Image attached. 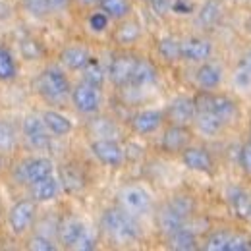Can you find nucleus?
<instances>
[{
    "label": "nucleus",
    "instance_id": "nucleus-13",
    "mask_svg": "<svg viewBox=\"0 0 251 251\" xmlns=\"http://www.w3.org/2000/svg\"><path fill=\"white\" fill-rule=\"evenodd\" d=\"M87 234H89V228L79 219L64 220L60 230H58L60 244L64 248H70V250H79V246H81V242L85 240Z\"/></svg>",
    "mask_w": 251,
    "mask_h": 251
},
{
    "label": "nucleus",
    "instance_id": "nucleus-23",
    "mask_svg": "<svg viewBox=\"0 0 251 251\" xmlns=\"http://www.w3.org/2000/svg\"><path fill=\"white\" fill-rule=\"evenodd\" d=\"M43 120H45V124L49 127V131H50V135H54V137H64V135H68L70 131H72V120L68 118V116H64L62 112H58V110H45L43 114Z\"/></svg>",
    "mask_w": 251,
    "mask_h": 251
},
{
    "label": "nucleus",
    "instance_id": "nucleus-48",
    "mask_svg": "<svg viewBox=\"0 0 251 251\" xmlns=\"http://www.w3.org/2000/svg\"><path fill=\"white\" fill-rule=\"evenodd\" d=\"M246 27H248V31L251 33V18L248 20V22H246Z\"/></svg>",
    "mask_w": 251,
    "mask_h": 251
},
{
    "label": "nucleus",
    "instance_id": "nucleus-26",
    "mask_svg": "<svg viewBox=\"0 0 251 251\" xmlns=\"http://www.w3.org/2000/svg\"><path fill=\"white\" fill-rule=\"evenodd\" d=\"M168 244L172 250H178V251H191V250H197V238L195 234L189 230L188 226L176 230L174 234L168 236Z\"/></svg>",
    "mask_w": 251,
    "mask_h": 251
},
{
    "label": "nucleus",
    "instance_id": "nucleus-31",
    "mask_svg": "<svg viewBox=\"0 0 251 251\" xmlns=\"http://www.w3.org/2000/svg\"><path fill=\"white\" fill-rule=\"evenodd\" d=\"M18 75V64L16 58L12 56V52L4 47H0V81L8 83V81H14Z\"/></svg>",
    "mask_w": 251,
    "mask_h": 251
},
{
    "label": "nucleus",
    "instance_id": "nucleus-30",
    "mask_svg": "<svg viewBox=\"0 0 251 251\" xmlns=\"http://www.w3.org/2000/svg\"><path fill=\"white\" fill-rule=\"evenodd\" d=\"M60 184H64L66 191L70 193H75L85 186V180L81 176V172L74 166H62L60 168Z\"/></svg>",
    "mask_w": 251,
    "mask_h": 251
},
{
    "label": "nucleus",
    "instance_id": "nucleus-37",
    "mask_svg": "<svg viewBox=\"0 0 251 251\" xmlns=\"http://www.w3.org/2000/svg\"><path fill=\"white\" fill-rule=\"evenodd\" d=\"M29 250H37V251H54L56 250V244L49 238V236H43V234H35L29 244H27Z\"/></svg>",
    "mask_w": 251,
    "mask_h": 251
},
{
    "label": "nucleus",
    "instance_id": "nucleus-46",
    "mask_svg": "<svg viewBox=\"0 0 251 251\" xmlns=\"http://www.w3.org/2000/svg\"><path fill=\"white\" fill-rule=\"evenodd\" d=\"M8 16H10V6L4 0H0V18H8Z\"/></svg>",
    "mask_w": 251,
    "mask_h": 251
},
{
    "label": "nucleus",
    "instance_id": "nucleus-12",
    "mask_svg": "<svg viewBox=\"0 0 251 251\" xmlns=\"http://www.w3.org/2000/svg\"><path fill=\"white\" fill-rule=\"evenodd\" d=\"M54 174V162L47 157H35L29 158L22 164V178L24 182H27L29 186L49 178Z\"/></svg>",
    "mask_w": 251,
    "mask_h": 251
},
{
    "label": "nucleus",
    "instance_id": "nucleus-34",
    "mask_svg": "<svg viewBox=\"0 0 251 251\" xmlns=\"http://www.w3.org/2000/svg\"><path fill=\"white\" fill-rule=\"evenodd\" d=\"M228 240H230V232H226V230H217V232H213V234L207 238L205 250L207 251H226Z\"/></svg>",
    "mask_w": 251,
    "mask_h": 251
},
{
    "label": "nucleus",
    "instance_id": "nucleus-32",
    "mask_svg": "<svg viewBox=\"0 0 251 251\" xmlns=\"http://www.w3.org/2000/svg\"><path fill=\"white\" fill-rule=\"evenodd\" d=\"M81 74H83V81L91 83V85L99 87V89L102 87V83H104V79H106V72H104V68L97 62L95 58H91L89 62L85 64V68L81 70Z\"/></svg>",
    "mask_w": 251,
    "mask_h": 251
},
{
    "label": "nucleus",
    "instance_id": "nucleus-18",
    "mask_svg": "<svg viewBox=\"0 0 251 251\" xmlns=\"http://www.w3.org/2000/svg\"><path fill=\"white\" fill-rule=\"evenodd\" d=\"M158 74L155 64L151 60H145V58H137L135 66H133V72H131V79H129V85L131 87H147V85H153L157 81Z\"/></svg>",
    "mask_w": 251,
    "mask_h": 251
},
{
    "label": "nucleus",
    "instance_id": "nucleus-9",
    "mask_svg": "<svg viewBox=\"0 0 251 251\" xmlns=\"http://www.w3.org/2000/svg\"><path fill=\"white\" fill-rule=\"evenodd\" d=\"M189 139H191V133H189L188 126L170 124L160 137V147L164 153H170V155L182 153L188 147Z\"/></svg>",
    "mask_w": 251,
    "mask_h": 251
},
{
    "label": "nucleus",
    "instance_id": "nucleus-38",
    "mask_svg": "<svg viewBox=\"0 0 251 251\" xmlns=\"http://www.w3.org/2000/svg\"><path fill=\"white\" fill-rule=\"evenodd\" d=\"M168 205H170L172 209H176L180 215H184L186 219H188L189 215H191V211H193V203L189 201V197H186V195H178V197L170 199Z\"/></svg>",
    "mask_w": 251,
    "mask_h": 251
},
{
    "label": "nucleus",
    "instance_id": "nucleus-24",
    "mask_svg": "<svg viewBox=\"0 0 251 251\" xmlns=\"http://www.w3.org/2000/svg\"><path fill=\"white\" fill-rule=\"evenodd\" d=\"M193 122H195L197 129H199L203 135H209V137L217 135L220 129L224 127V124L220 122L219 118H217L211 110H197V112H195Z\"/></svg>",
    "mask_w": 251,
    "mask_h": 251
},
{
    "label": "nucleus",
    "instance_id": "nucleus-20",
    "mask_svg": "<svg viewBox=\"0 0 251 251\" xmlns=\"http://www.w3.org/2000/svg\"><path fill=\"white\" fill-rule=\"evenodd\" d=\"M89 60H91L89 50H87L85 47H79V45L66 47L62 52H60V62H62L68 70H74V72H81Z\"/></svg>",
    "mask_w": 251,
    "mask_h": 251
},
{
    "label": "nucleus",
    "instance_id": "nucleus-45",
    "mask_svg": "<svg viewBox=\"0 0 251 251\" xmlns=\"http://www.w3.org/2000/svg\"><path fill=\"white\" fill-rule=\"evenodd\" d=\"M240 68L248 70V72L251 74V49L244 52V56H242V60H240Z\"/></svg>",
    "mask_w": 251,
    "mask_h": 251
},
{
    "label": "nucleus",
    "instance_id": "nucleus-33",
    "mask_svg": "<svg viewBox=\"0 0 251 251\" xmlns=\"http://www.w3.org/2000/svg\"><path fill=\"white\" fill-rule=\"evenodd\" d=\"M20 52L25 60H39L43 56V47L35 39H22L20 41Z\"/></svg>",
    "mask_w": 251,
    "mask_h": 251
},
{
    "label": "nucleus",
    "instance_id": "nucleus-50",
    "mask_svg": "<svg viewBox=\"0 0 251 251\" xmlns=\"http://www.w3.org/2000/svg\"><path fill=\"white\" fill-rule=\"evenodd\" d=\"M147 2H149V0H147Z\"/></svg>",
    "mask_w": 251,
    "mask_h": 251
},
{
    "label": "nucleus",
    "instance_id": "nucleus-47",
    "mask_svg": "<svg viewBox=\"0 0 251 251\" xmlns=\"http://www.w3.org/2000/svg\"><path fill=\"white\" fill-rule=\"evenodd\" d=\"M81 6H95V4H99V0H77Z\"/></svg>",
    "mask_w": 251,
    "mask_h": 251
},
{
    "label": "nucleus",
    "instance_id": "nucleus-3",
    "mask_svg": "<svg viewBox=\"0 0 251 251\" xmlns=\"http://www.w3.org/2000/svg\"><path fill=\"white\" fill-rule=\"evenodd\" d=\"M195 106H197V110H211L224 126L234 122V118L238 114L236 102L226 95L201 93L195 99Z\"/></svg>",
    "mask_w": 251,
    "mask_h": 251
},
{
    "label": "nucleus",
    "instance_id": "nucleus-49",
    "mask_svg": "<svg viewBox=\"0 0 251 251\" xmlns=\"http://www.w3.org/2000/svg\"><path fill=\"white\" fill-rule=\"evenodd\" d=\"M250 143H251V126H250Z\"/></svg>",
    "mask_w": 251,
    "mask_h": 251
},
{
    "label": "nucleus",
    "instance_id": "nucleus-6",
    "mask_svg": "<svg viewBox=\"0 0 251 251\" xmlns=\"http://www.w3.org/2000/svg\"><path fill=\"white\" fill-rule=\"evenodd\" d=\"M72 102L75 106L77 112L81 114H97L99 108H100V102H102V97H100V89L95 87L87 81H81L77 83L74 89H72Z\"/></svg>",
    "mask_w": 251,
    "mask_h": 251
},
{
    "label": "nucleus",
    "instance_id": "nucleus-42",
    "mask_svg": "<svg viewBox=\"0 0 251 251\" xmlns=\"http://www.w3.org/2000/svg\"><path fill=\"white\" fill-rule=\"evenodd\" d=\"M234 83L240 89H250L251 87V74L244 68H238V72L234 74Z\"/></svg>",
    "mask_w": 251,
    "mask_h": 251
},
{
    "label": "nucleus",
    "instance_id": "nucleus-41",
    "mask_svg": "<svg viewBox=\"0 0 251 251\" xmlns=\"http://www.w3.org/2000/svg\"><path fill=\"white\" fill-rule=\"evenodd\" d=\"M240 166L246 174L251 176V143H246L242 149H240Z\"/></svg>",
    "mask_w": 251,
    "mask_h": 251
},
{
    "label": "nucleus",
    "instance_id": "nucleus-44",
    "mask_svg": "<svg viewBox=\"0 0 251 251\" xmlns=\"http://www.w3.org/2000/svg\"><path fill=\"white\" fill-rule=\"evenodd\" d=\"M70 4V0H49V12H62L64 8Z\"/></svg>",
    "mask_w": 251,
    "mask_h": 251
},
{
    "label": "nucleus",
    "instance_id": "nucleus-22",
    "mask_svg": "<svg viewBox=\"0 0 251 251\" xmlns=\"http://www.w3.org/2000/svg\"><path fill=\"white\" fill-rule=\"evenodd\" d=\"M60 193V180L52 176L37 182L31 186V197L37 203H49V201H54Z\"/></svg>",
    "mask_w": 251,
    "mask_h": 251
},
{
    "label": "nucleus",
    "instance_id": "nucleus-8",
    "mask_svg": "<svg viewBox=\"0 0 251 251\" xmlns=\"http://www.w3.org/2000/svg\"><path fill=\"white\" fill-rule=\"evenodd\" d=\"M22 131H24L25 141L31 145L33 149H47L50 145V131L45 124L43 116H37V114L25 116Z\"/></svg>",
    "mask_w": 251,
    "mask_h": 251
},
{
    "label": "nucleus",
    "instance_id": "nucleus-28",
    "mask_svg": "<svg viewBox=\"0 0 251 251\" xmlns=\"http://www.w3.org/2000/svg\"><path fill=\"white\" fill-rule=\"evenodd\" d=\"M230 205L234 213L240 219H251V195L244 189H232L230 191Z\"/></svg>",
    "mask_w": 251,
    "mask_h": 251
},
{
    "label": "nucleus",
    "instance_id": "nucleus-27",
    "mask_svg": "<svg viewBox=\"0 0 251 251\" xmlns=\"http://www.w3.org/2000/svg\"><path fill=\"white\" fill-rule=\"evenodd\" d=\"M99 8L110 20H124L131 12V2L129 0H99Z\"/></svg>",
    "mask_w": 251,
    "mask_h": 251
},
{
    "label": "nucleus",
    "instance_id": "nucleus-11",
    "mask_svg": "<svg viewBox=\"0 0 251 251\" xmlns=\"http://www.w3.org/2000/svg\"><path fill=\"white\" fill-rule=\"evenodd\" d=\"M135 60H137V58L131 56V54H118V56H114V58L110 60V64H108V70H106L108 79H110L116 87H126V85H129Z\"/></svg>",
    "mask_w": 251,
    "mask_h": 251
},
{
    "label": "nucleus",
    "instance_id": "nucleus-16",
    "mask_svg": "<svg viewBox=\"0 0 251 251\" xmlns=\"http://www.w3.org/2000/svg\"><path fill=\"white\" fill-rule=\"evenodd\" d=\"M182 162L189 170H195V172H203V174L213 172V158L209 155V151H205L203 147H186L182 151Z\"/></svg>",
    "mask_w": 251,
    "mask_h": 251
},
{
    "label": "nucleus",
    "instance_id": "nucleus-10",
    "mask_svg": "<svg viewBox=\"0 0 251 251\" xmlns=\"http://www.w3.org/2000/svg\"><path fill=\"white\" fill-rule=\"evenodd\" d=\"M195 112H197L195 99H189V97H176V99L168 104L164 116L168 118L170 124L188 126L189 122H193Z\"/></svg>",
    "mask_w": 251,
    "mask_h": 251
},
{
    "label": "nucleus",
    "instance_id": "nucleus-19",
    "mask_svg": "<svg viewBox=\"0 0 251 251\" xmlns=\"http://www.w3.org/2000/svg\"><path fill=\"white\" fill-rule=\"evenodd\" d=\"M222 18V4L219 0H205L201 8L197 10V25L201 29H213L217 27Z\"/></svg>",
    "mask_w": 251,
    "mask_h": 251
},
{
    "label": "nucleus",
    "instance_id": "nucleus-36",
    "mask_svg": "<svg viewBox=\"0 0 251 251\" xmlns=\"http://www.w3.org/2000/svg\"><path fill=\"white\" fill-rule=\"evenodd\" d=\"M91 129L97 137H112L114 139V133H116V126L114 122H110L108 118H97L91 124Z\"/></svg>",
    "mask_w": 251,
    "mask_h": 251
},
{
    "label": "nucleus",
    "instance_id": "nucleus-40",
    "mask_svg": "<svg viewBox=\"0 0 251 251\" xmlns=\"http://www.w3.org/2000/svg\"><path fill=\"white\" fill-rule=\"evenodd\" d=\"M250 246V240L242 234H230V240H228V246L226 251H248Z\"/></svg>",
    "mask_w": 251,
    "mask_h": 251
},
{
    "label": "nucleus",
    "instance_id": "nucleus-7",
    "mask_svg": "<svg viewBox=\"0 0 251 251\" xmlns=\"http://www.w3.org/2000/svg\"><path fill=\"white\" fill-rule=\"evenodd\" d=\"M120 207L133 217H141L151 209V195L141 186H127L118 193Z\"/></svg>",
    "mask_w": 251,
    "mask_h": 251
},
{
    "label": "nucleus",
    "instance_id": "nucleus-39",
    "mask_svg": "<svg viewBox=\"0 0 251 251\" xmlns=\"http://www.w3.org/2000/svg\"><path fill=\"white\" fill-rule=\"evenodd\" d=\"M108 16L100 10V12H95V14H91L89 16V27L93 29L95 33H102L106 27H108Z\"/></svg>",
    "mask_w": 251,
    "mask_h": 251
},
{
    "label": "nucleus",
    "instance_id": "nucleus-5",
    "mask_svg": "<svg viewBox=\"0 0 251 251\" xmlns=\"http://www.w3.org/2000/svg\"><path fill=\"white\" fill-rule=\"evenodd\" d=\"M91 153L93 157L110 168H120L126 160V151L124 147L112 139V137H97L91 141Z\"/></svg>",
    "mask_w": 251,
    "mask_h": 251
},
{
    "label": "nucleus",
    "instance_id": "nucleus-35",
    "mask_svg": "<svg viewBox=\"0 0 251 251\" xmlns=\"http://www.w3.org/2000/svg\"><path fill=\"white\" fill-rule=\"evenodd\" d=\"M24 10L33 18H45L49 12V0H22Z\"/></svg>",
    "mask_w": 251,
    "mask_h": 251
},
{
    "label": "nucleus",
    "instance_id": "nucleus-17",
    "mask_svg": "<svg viewBox=\"0 0 251 251\" xmlns=\"http://www.w3.org/2000/svg\"><path fill=\"white\" fill-rule=\"evenodd\" d=\"M195 81L205 91L217 89L222 81V68L217 62H209V60L201 62V66L195 70Z\"/></svg>",
    "mask_w": 251,
    "mask_h": 251
},
{
    "label": "nucleus",
    "instance_id": "nucleus-21",
    "mask_svg": "<svg viewBox=\"0 0 251 251\" xmlns=\"http://www.w3.org/2000/svg\"><path fill=\"white\" fill-rule=\"evenodd\" d=\"M186 222L188 219L184 217V215H180L176 209H172L168 203L162 207V211L158 213V228H160V232L168 238L170 234H174L176 230H180V228H184L186 226Z\"/></svg>",
    "mask_w": 251,
    "mask_h": 251
},
{
    "label": "nucleus",
    "instance_id": "nucleus-14",
    "mask_svg": "<svg viewBox=\"0 0 251 251\" xmlns=\"http://www.w3.org/2000/svg\"><path fill=\"white\" fill-rule=\"evenodd\" d=\"M162 122H164V112L162 110L145 108V110H139L131 116V129L139 135H149V133H155L162 126Z\"/></svg>",
    "mask_w": 251,
    "mask_h": 251
},
{
    "label": "nucleus",
    "instance_id": "nucleus-4",
    "mask_svg": "<svg viewBox=\"0 0 251 251\" xmlns=\"http://www.w3.org/2000/svg\"><path fill=\"white\" fill-rule=\"evenodd\" d=\"M37 217V201L35 199H20L8 211V226L16 236L25 234Z\"/></svg>",
    "mask_w": 251,
    "mask_h": 251
},
{
    "label": "nucleus",
    "instance_id": "nucleus-2",
    "mask_svg": "<svg viewBox=\"0 0 251 251\" xmlns=\"http://www.w3.org/2000/svg\"><path fill=\"white\" fill-rule=\"evenodd\" d=\"M37 91L50 102H60L72 93V85L62 70L58 68H47L37 77Z\"/></svg>",
    "mask_w": 251,
    "mask_h": 251
},
{
    "label": "nucleus",
    "instance_id": "nucleus-29",
    "mask_svg": "<svg viewBox=\"0 0 251 251\" xmlns=\"http://www.w3.org/2000/svg\"><path fill=\"white\" fill-rule=\"evenodd\" d=\"M139 37H141V25H139L137 22H124V24L116 29V33H114L116 43L122 45V47H129V45L137 43Z\"/></svg>",
    "mask_w": 251,
    "mask_h": 251
},
{
    "label": "nucleus",
    "instance_id": "nucleus-43",
    "mask_svg": "<svg viewBox=\"0 0 251 251\" xmlns=\"http://www.w3.org/2000/svg\"><path fill=\"white\" fill-rule=\"evenodd\" d=\"M149 2H151V8L157 16H166L174 4V0H149Z\"/></svg>",
    "mask_w": 251,
    "mask_h": 251
},
{
    "label": "nucleus",
    "instance_id": "nucleus-25",
    "mask_svg": "<svg viewBox=\"0 0 251 251\" xmlns=\"http://www.w3.org/2000/svg\"><path fill=\"white\" fill-rule=\"evenodd\" d=\"M157 52L164 62H178L182 60V41L176 37H162L157 43Z\"/></svg>",
    "mask_w": 251,
    "mask_h": 251
},
{
    "label": "nucleus",
    "instance_id": "nucleus-1",
    "mask_svg": "<svg viewBox=\"0 0 251 251\" xmlns=\"http://www.w3.org/2000/svg\"><path fill=\"white\" fill-rule=\"evenodd\" d=\"M100 226L102 230L118 244H129L135 242L141 236L139 224L133 215H129L122 207H110L102 213L100 219Z\"/></svg>",
    "mask_w": 251,
    "mask_h": 251
},
{
    "label": "nucleus",
    "instance_id": "nucleus-15",
    "mask_svg": "<svg viewBox=\"0 0 251 251\" xmlns=\"http://www.w3.org/2000/svg\"><path fill=\"white\" fill-rule=\"evenodd\" d=\"M213 47L207 39L203 37H189L182 41V60L193 64H201L211 58Z\"/></svg>",
    "mask_w": 251,
    "mask_h": 251
}]
</instances>
